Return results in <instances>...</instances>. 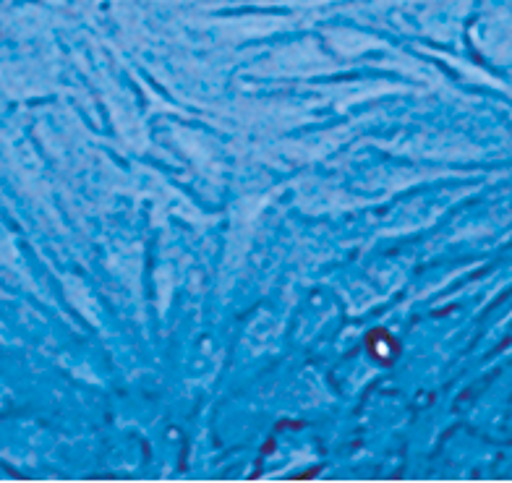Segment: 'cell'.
Instances as JSON below:
<instances>
[{"instance_id": "6da1fadb", "label": "cell", "mask_w": 512, "mask_h": 483, "mask_svg": "<svg viewBox=\"0 0 512 483\" xmlns=\"http://www.w3.org/2000/svg\"><path fill=\"white\" fill-rule=\"evenodd\" d=\"M387 332H384V329H374V335L369 337V345H371V353H374V358H379V361H384V363H390L392 358L387 356V350H390V353H395V345H390V348H387V345H384V340H387Z\"/></svg>"}]
</instances>
